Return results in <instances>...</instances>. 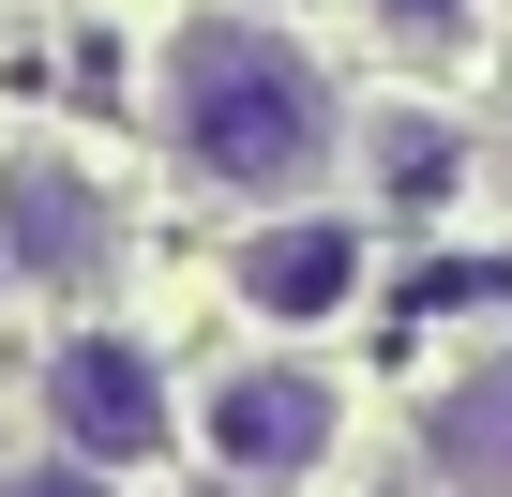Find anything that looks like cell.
I'll list each match as a JSON object with an SVG mask.
<instances>
[{
    "mask_svg": "<svg viewBox=\"0 0 512 497\" xmlns=\"http://www.w3.org/2000/svg\"><path fill=\"white\" fill-rule=\"evenodd\" d=\"M151 106H166V151H181L211 196H256V211L317 196V166L347 151L332 76H317L272 16H181V31H166Z\"/></svg>",
    "mask_w": 512,
    "mask_h": 497,
    "instance_id": "6da1fadb",
    "label": "cell"
},
{
    "mask_svg": "<svg viewBox=\"0 0 512 497\" xmlns=\"http://www.w3.org/2000/svg\"><path fill=\"white\" fill-rule=\"evenodd\" d=\"M377 287V226L362 211H256L241 226V257H226V302L256 317V332H332L347 302Z\"/></svg>",
    "mask_w": 512,
    "mask_h": 497,
    "instance_id": "277c9868",
    "label": "cell"
},
{
    "mask_svg": "<svg viewBox=\"0 0 512 497\" xmlns=\"http://www.w3.org/2000/svg\"><path fill=\"white\" fill-rule=\"evenodd\" d=\"M0 257H16L31 287H106V272H121V211H106V181L61 166V151H16V166H0Z\"/></svg>",
    "mask_w": 512,
    "mask_h": 497,
    "instance_id": "5b68a950",
    "label": "cell"
},
{
    "mask_svg": "<svg viewBox=\"0 0 512 497\" xmlns=\"http://www.w3.org/2000/svg\"><path fill=\"white\" fill-rule=\"evenodd\" d=\"M181 422H196V452H211L226 482H317L332 437H347V392H332L317 362H226Z\"/></svg>",
    "mask_w": 512,
    "mask_h": 497,
    "instance_id": "3957f363",
    "label": "cell"
},
{
    "mask_svg": "<svg viewBox=\"0 0 512 497\" xmlns=\"http://www.w3.org/2000/svg\"><path fill=\"white\" fill-rule=\"evenodd\" d=\"M0 287H16V257H0Z\"/></svg>",
    "mask_w": 512,
    "mask_h": 497,
    "instance_id": "9c48e42d",
    "label": "cell"
},
{
    "mask_svg": "<svg viewBox=\"0 0 512 497\" xmlns=\"http://www.w3.org/2000/svg\"><path fill=\"white\" fill-rule=\"evenodd\" d=\"M0 497H121V482H106V467H76V452H61V467H0Z\"/></svg>",
    "mask_w": 512,
    "mask_h": 497,
    "instance_id": "ba28073f",
    "label": "cell"
},
{
    "mask_svg": "<svg viewBox=\"0 0 512 497\" xmlns=\"http://www.w3.org/2000/svg\"><path fill=\"white\" fill-rule=\"evenodd\" d=\"M422 467H437L452 497H512V347H482V362L437 377V407H422Z\"/></svg>",
    "mask_w": 512,
    "mask_h": 497,
    "instance_id": "8992f818",
    "label": "cell"
},
{
    "mask_svg": "<svg viewBox=\"0 0 512 497\" xmlns=\"http://www.w3.org/2000/svg\"><path fill=\"white\" fill-rule=\"evenodd\" d=\"M362 31H377V61H467L482 46V0H362Z\"/></svg>",
    "mask_w": 512,
    "mask_h": 497,
    "instance_id": "52a82bcc",
    "label": "cell"
},
{
    "mask_svg": "<svg viewBox=\"0 0 512 497\" xmlns=\"http://www.w3.org/2000/svg\"><path fill=\"white\" fill-rule=\"evenodd\" d=\"M46 422H61V452L106 467V482H151V467L196 437L181 392H166V362H151L136 332H61V347H46Z\"/></svg>",
    "mask_w": 512,
    "mask_h": 497,
    "instance_id": "7a4b0ae2",
    "label": "cell"
}]
</instances>
